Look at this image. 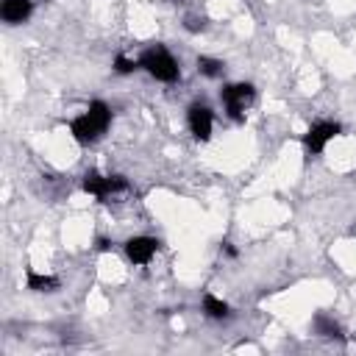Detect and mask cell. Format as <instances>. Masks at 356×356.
<instances>
[{
  "instance_id": "6da1fadb",
  "label": "cell",
  "mask_w": 356,
  "mask_h": 356,
  "mask_svg": "<svg viewBox=\"0 0 356 356\" xmlns=\"http://www.w3.org/2000/svg\"><path fill=\"white\" fill-rule=\"evenodd\" d=\"M139 67L142 70H147L156 81H161V83H172V81H178L181 78V70H178V61L161 47V44H153V47H147L145 53H142V58H139Z\"/></svg>"
},
{
  "instance_id": "7a4b0ae2",
  "label": "cell",
  "mask_w": 356,
  "mask_h": 356,
  "mask_svg": "<svg viewBox=\"0 0 356 356\" xmlns=\"http://www.w3.org/2000/svg\"><path fill=\"white\" fill-rule=\"evenodd\" d=\"M253 95H256V92H253L250 83H228V86H222L220 100H222L228 117L236 120V122H242V120H245V108L250 106Z\"/></svg>"
},
{
  "instance_id": "3957f363",
  "label": "cell",
  "mask_w": 356,
  "mask_h": 356,
  "mask_svg": "<svg viewBox=\"0 0 356 356\" xmlns=\"http://www.w3.org/2000/svg\"><path fill=\"white\" fill-rule=\"evenodd\" d=\"M83 189L89 195H95L97 200H106L114 192H125L128 189V181L122 175H100V172L92 170V172L83 175Z\"/></svg>"
},
{
  "instance_id": "277c9868",
  "label": "cell",
  "mask_w": 356,
  "mask_h": 356,
  "mask_svg": "<svg viewBox=\"0 0 356 356\" xmlns=\"http://www.w3.org/2000/svg\"><path fill=\"white\" fill-rule=\"evenodd\" d=\"M342 131V125L339 122H314L309 131H306V136H303V147L312 153V156H317V153H323L325 150V145L337 136Z\"/></svg>"
},
{
  "instance_id": "5b68a950",
  "label": "cell",
  "mask_w": 356,
  "mask_h": 356,
  "mask_svg": "<svg viewBox=\"0 0 356 356\" xmlns=\"http://www.w3.org/2000/svg\"><path fill=\"white\" fill-rule=\"evenodd\" d=\"M186 122H189L192 136H195V139H200V142H206V139L211 136L214 114H211V108H209V106H203V103H192V106H189V111H186Z\"/></svg>"
},
{
  "instance_id": "8992f818",
  "label": "cell",
  "mask_w": 356,
  "mask_h": 356,
  "mask_svg": "<svg viewBox=\"0 0 356 356\" xmlns=\"http://www.w3.org/2000/svg\"><path fill=\"white\" fill-rule=\"evenodd\" d=\"M159 250V242L153 236H131L125 242V256L134 261V264H147Z\"/></svg>"
},
{
  "instance_id": "52a82bcc",
  "label": "cell",
  "mask_w": 356,
  "mask_h": 356,
  "mask_svg": "<svg viewBox=\"0 0 356 356\" xmlns=\"http://www.w3.org/2000/svg\"><path fill=\"white\" fill-rule=\"evenodd\" d=\"M70 134L75 136V142H81V145H89V142H95L97 136H100V128L86 117V111L81 114V117H75L72 122H70Z\"/></svg>"
},
{
  "instance_id": "ba28073f",
  "label": "cell",
  "mask_w": 356,
  "mask_h": 356,
  "mask_svg": "<svg viewBox=\"0 0 356 356\" xmlns=\"http://www.w3.org/2000/svg\"><path fill=\"white\" fill-rule=\"evenodd\" d=\"M31 0H3L0 6V17L8 22V25H17V22H25L31 17Z\"/></svg>"
},
{
  "instance_id": "9c48e42d",
  "label": "cell",
  "mask_w": 356,
  "mask_h": 356,
  "mask_svg": "<svg viewBox=\"0 0 356 356\" xmlns=\"http://www.w3.org/2000/svg\"><path fill=\"white\" fill-rule=\"evenodd\" d=\"M86 117H89V120H92V122L100 128V134H103V131L111 125V108H108L103 100H92V103L86 106Z\"/></svg>"
},
{
  "instance_id": "30bf717a",
  "label": "cell",
  "mask_w": 356,
  "mask_h": 356,
  "mask_svg": "<svg viewBox=\"0 0 356 356\" xmlns=\"http://www.w3.org/2000/svg\"><path fill=\"white\" fill-rule=\"evenodd\" d=\"M28 289H33V292H53V289H58V278H53V275H42V273H36L33 267H28Z\"/></svg>"
},
{
  "instance_id": "8fae6325",
  "label": "cell",
  "mask_w": 356,
  "mask_h": 356,
  "mask_svg": "<svg viewBox=\"0 0 356 356\" xmlns=\"http://www.w3.org/2000/svg\"><path fill=\"white\" fill-rule=\"evenodd\" d=\"M203 312H206V317H211V320H222V317L231 314L228 303L220 300V298H214V295H206V298H203Z\"/></svg>"
},
{
  "instance_id": "7c38bea8",
  "label": "cell",
  "mask_w": 356,
  "mask_h": 356,
  "mask_svg": "<svg viewBox=\"0 0 356 356\" xmlns=\"http://www.w3.org/2000/svg\"><path fill=\"white\" fill-rule=\"evenodd\" d=\"M197 72L206 75V78H220V75H222V61H220V58L200 56V58H197Z\"/></svg>"
},
{
  "instance_id": "4fadbf2b",
  "label": "cell",
  "mask_w": 356,
  "mask_h": 356,
  "mask_svg": "<svg viewBox=\"0 0 356 356\" xmlns=\"http://www.w3.org/2000/svg\"><path fill=\"white\" fill-rule=\"evenodd\" d=\"M314 331L320 334V337H342L339 334V325L331 320V317H325V314H320V317H314Z\"/></svg>"
},
{
  "instance_id": "5bb4252c",
  "label": "cell",
  "mask_w": 356,
  "mask_h": 356,
  "mask_svg": "<svg viewBox=\"0 0 356 356\" xmlns=\"http://www.w3.org/2000/svg\"><path fill=\"white\" fill-rule=\"evenodd\" d=\"M134 70H139V61H136V58H128V56H117V58H114V72L128 75V72H134Z\"/></svg>"
},
{
  "instance_id": "9a60e30c",
  "label": "cell",
  "mask_w": 356,
  "mask_h": 356,
  "mask_svg": "<svg viewBox=\"0 0 356 356\" xmlns=\"http://www.w3.org/2000/svg\"><path fill=\"white\" fill-rule=\"evenodd\" d=\"M186 31H192V33L203 31V19H197V17H186Z\"/></svg>"
}]
</instances>
